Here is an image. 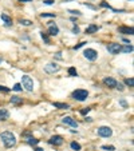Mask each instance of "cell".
I'll list each match as a JSON object with an SVG mask.
<instances>
[{
    "mask_svg": "<svg viewBox=\"0 0 134 151\" xmlns=\"http://www.w3.org/2000/svg\"><path fill=\"white\" fill-rule=\"evenodd\" d=\"M85 44H86L85 42H83V43H79V44H78V45H75V47H74V50H79L81 47H83V45H85Z\"/></svg>",
    "mask_w": 134,
    "mask_h": 151,
    "instance_id": "4dcf8cb0",
    "label": "cell"
},
{
    "mask_svg": "<svg viewBox=\"0 0 134 151\" xmlns=\"http://www.w3.org/2000/svg\"><path fill=\"white\" fill-rule=\"evenodd\" d=\"M52 106L57 107V108H60V110H67V108H70V106H69L67 103H58V102H55V103H52Z\"/></svg>",
    "mask_w": 134,
    "mask_h": 151,
    "instance_id": "4fadbf2b",
    "label": "cell"
},
{
    "mask_svg": "<svg viewBox=\"0 0 134 151\" xmlns=\"http://www.w3.org/2000/svg\"><path fill=\"white\" fill-rule=\"evenodd\" d=\"M69 12L71 14V15H76V16H81V12L78 9H69Z\"/></svg>",
    "mask_w": 134,
    "mask_h": 151,
    "instance_id": "cb8c5ba5",
    "label": "cell"
},
{
    "mask_svg": "<svg viewBox=\"0 0 134 151\" xmlns=\"http://www.w3.org/2000/svg\"><path fill=\"white\" fill-rule=\"evenodd\" d=\"M98 135L102 136V138H109V136L113 135V130H111L110 127H107V126H102V127L98 129Z\"/></svg>",
    "mask_w": 134,
    "mask_h": 151,
    "instance_id": "5b68a950",
    "label": "cell"
},
{
    "mask_svg": "<svg viewBox=\"0 0 134 151\" xmlns=\"http://www.w3.org/2000/svg\"><path fill=\"white\" fill-rule=\"evenodd\" d=\"M43 3H44V4H47V5H51V4H54L55 2H54V0H44Z\"/></svg>",
    "mask_w": 134,
    "mask_h": 151,
    "instance_id": "1f68e13d",
    "label": "cell"
},
{
    "mask_svg": "<svg viewBox=\"0 0 134 151\" xmlns=\"http://www.w3.org/2000/svg\"><path fill=\"white\" fill-rule=\"evenodd\" d=\"M97 31H98V27H97L95 24H91V26H88V27H87L86 33H94V32H97Z\"/></svg>",
    "mask_w": 134,
    "mask_h": 151,
    "instance_id": "2e32d148",
    "label": "cell"
},
{
    "mask_svg": "<svg viewBox=\"0 0 134 151\" xmlns=\"http://www.w3.org/2000/svg\"><path fill=\"white\" fill-rule=\"evenodd\" d=\"M71 148L75 150V151H79V150H81V144L76 143V142H72V143H71Z\"/></svg>",
    "mask_w": 134,
    "mask_h": 151,
    "instance_id": "7402d4cb",
    "label": "cell"
},
{
    "mask_svg": "<svg viewBox=\"0 0 134 151\" xmlns=\"http://www.w3.org/2000/svg\"><path fill=\"white\" fill-rule=\"evenodd\" d=\"M42 18H55V14H42Z\"/></svg>",
    "mask_w": 134,
    "mask_h": 151,
    "instance_id": "83f0119b",
    "label": "cell"
},
{
    "mask_svg": "<svg viewBox=\"0 0 134 151\" xmlns=\"http://www.w3.org/2000/svg\"><path fill=\"white\" fill-rule=\"evenodd\" d=\"M48 33L51 35V36H57V35L59 33V28H58V26L55 24V23H52V21H50L48 23Z\"/></svg>",
    "mask_w": 134,
    "mask_h": 151,
    "instance_id": "9c48e42d",
    "label": "cell"
},
{
    "mask_svg": "<svg viewBox=\"0 0 134 151\" xmlns=\"http://www.w3.org/2000/svg\"><path fill=\"white\" fill-rule=\"evenodd\" d=\"M12 90H14V91H21V84H20V83H16Z\"/></svg>",
    "mask_w": 134,
    "mask_h": 151,
    "instance_id": "4316f807",
    "label": "cell"
},
{
    "mask_svg": "<svg viewBox=\"0 0 134 151\" xmlns=\"http://www.w3.org/2000/svg\"><path fill=\"white\" fill-rule=\"evenodd\" d=\"M2 19H3V21L5 23V26H12V19H11L8 15L2 14Z\"/></svg>",
    "mask_w": 134,
    "mask_h": 151,
    "instance_id": "5bb4252c",
    "label": "cell"
},
{
    "mask_svg": "<svg viewBox=\"0 0 134 151\" xmlns=\"http://www.w3.org/2000/svg\"><path fill=\"white\" fill-rule=\"evenodd\" d=\"M0 138H2V141H3V143H4V146H5L7 148L14 147L15 143H16V138H15V135L11 132V131H4V132H2Z\"/></svg>",
    "mask_w": 134,
    "mask_h": 151,
    "instance_id": "6da1fadb",
    "label": "cell"
},
{
    "mask_svg": "<svg viewBox=\"0 0 134 151\" xmlns=\"http://www.w3.org/2000/svg\"><path fill=\"white\" fill-rule=\"evenodd\" d=\"M21 102V98H19V96H11V103L12 104H20Z\"/></svg>",
    "mask_w": 134,
    "mask_h": 151,
    "instance_id": "ac0fdd59",
    "label": "cell"
},
{
    "mask_svg": "<svg viewBox=\"0 0 134 151\" xmlns=\"http://www.w3.org/2000/svg\"><path fill=\"white\" fill-rule=\"evenodd\" d=\"M115 87H117V88H118L119 91H124V90H125L124 84H121V83H117V86H115Z\"/></svg>",
    "mask_w": 134,
    "mask_h": 151,
    "instance_id": "f546056e",
    "label": "cell"
},
{
    "mask_svg": "<svg viewBox=\"0 0 134 151\" xmlns=\"http://www.w3.org/2000/svg\"><path fill=\"white\" fill-rule=\"evenodd\" d=\"M88 111H90V108H85V110H82V111H81V114H82V115H86Z\"/></svg>",
    "mask_w": 134,
    "mask_h": 151,
    "instance_id": "e575fe53",
    "label": "cell"
},
{
    "mask_svg": "<svg viewBox=\"0 0 134 151\" xmlns=\"http://www.w3.org/2000/svg\"><path fill=\"white\" fill-rule=\"evenodd\" d=\"M19 2H21V3H28V2H32V0H19Z\"/></svg>",
    "mask_w": 134,
    "mask_h": 151,
    "instance_id": "74e56055",
    "label": "cell"
},
{
    "mask_svg": "<svg viewBox=\"0 0 134 151\" xmlns=\"http://www.w3.org/2000/svg\"><path fill=\"white\" fill-rule=\"evenodd\" d=\"M62 122H63L64 124H69V126L74 127V129H76V127H78V122H76V120H74V119H72V118H70V117H64V118L62 119Z\"/></svg>",
    "mask_w": 134,
    "mask_h": 151,
    "instance_id": "30bf717a",
    "label": "cell"
},
{
    "mask_svg": "<svg viewBox=\"0 0 134 151\" xmlns=\"http://www.w3.org/2000/svg\"><path fill=\"white\" fill-rule=\"evenodd\" d=\"M19 23L21 26H32V21L31 20H27V19H20Z\"/></svg>",
    "mask_w": 134,
    "mask_h": 151,
    "instance_id": "d6986e66",
    "label": "cell"
},
{
    "mask_svg": "<svg viewBox=\"0 0 134 151\" xmlns=\"http://www.w3.org/2000/svg\"><path fill=\"white\" fill-rule=\"evenodd\" d=\"M35 151H43V148H39V147H38V148H36Z\"/></svg>",
    "mask_w": 134,
    "mask_h": 151,
    "instance_id": "f35d334b",
    "label": "cell"
},
{
    "mask_svg": "<svg viewBox=\"0 0 134 151\" xmlns=\"http://www.w3.org/2000/svg\"><path fill=\"white\" fill-rule=\"evenodd\" d=\"M119 103H121V104H122V106H124V107H127V103H126V100L121 99V100H119Z\"/></svg>",
    "mask_w": 134,
    "mask_h": 151,
    "instance_id": "836d02e7",
    "label": "cell"
},
{
    "mask_svg": "<svg viewBox=\"0 0 134 151\" xmlns=\"http://www.w3.org/2000/svg\"><path fill=\"white\" fill-rule=\"evenodd\" d=\"M72 32H74V33H79V27H78V26H74Z\"/></svg>",
    "mask_w": 134,
    "mask_h": 151,
    "instance_id": "d6a6232c",
    "label": "cell"
},
{
    "mask_svg": "<svg viewBox=\"0 0 134 151\" xmlns=\"http://www.w3.org/2000/svg\"><path fill=\"white\" fill-rule=\"evenodd\" d=\"M8 118H9V112H8V110H5V108H0V120L4 122V120H7Z\"/></svg>",
    "mask_w": 134,
    "mask_h": 151,
    "instance_id": "7c38bea8",
    "label": "cell"
},
{
    "mask_svg": "<svg viewBox=\"0 0 134 151\" xmlns=\"http://www.w3.org/2000/svg\"><path fill=\"white\" fill-rule=\"evenodd\" d=\"M83 55H85L86 59H87V60H90V62L97 60V57H98V52H97L95 50H93V48H87V50H85Z\"/></svg>",
    "mask_w": 134,
    "mask_h": 151,
    "instance_id": "277c9868",
    "label": "cell"
},
{
    "mask_svg": "<svg viewBox=\"0 0 134 151\" xmlns=\"http://www.w3.org/2000/svg\"><path fill=\"white\" fill-rule=\"evenodd\" d=\"M0 63H2V59H0Z\"/></svg>",
    "mask_w": 134,
    "mask_h": 151,
    "instance_id": "ab89813d",
    "label": "cell"
},
{
    "mask_svg": "<svg viewBox=\"0 0 134 151\" xmlns=\"http://www.w3.org/2000/svg\"><path fill=\"white\" fill-rule=\"evenodd\" d=\"M102 150H109V151H114L115 147L114 146H102Z\"/></svg>",
    "mask_w": 134,
    "mask_h": 151,
    "instance_id": "484cf974",
    "label": "cell"
},
{
    "mask_svg": "<svg viewBox=\"0 0 134 151\" xmlns=\"http://www.w3.org/2000/svg\"><path fill=\"white\" fill-rule=\"evenodd\" d=\"M103 83H105L107 87L114 88V87L117 86V83H118V82H117V80H115L114 78H105V79H103Z\"/></svg>",
    "mask_w": 134,
    "mask_h": 151,
    "instance_id": "8fae6325",
    "label": "cell"
},
{
    "mask_svg": "<svg viewBox=\"0 0 134 151\" xmlns=\"http://www.w3.org/2000/svg\"><path fill=\"white\" fill-rule=\"evenodd\" d=\"M0 91H2V92H9V88L4 87V86H0Z\"/></svg>",
    "mask_w": 134,
    "mask_h": 151,
    "instance_id": "f1b7e54d",
    "label": "cell"
},
{
    "mask_svg": "<svg viewBox=\"0 0 134 151\" xmlns=\"http://www.w3.org/2000/svg\"><path fill=\"white\" fill-rule=\"evenodd\" d=\"M121 44H118V43H110V44H107V51L110 52V54H113V55H117L118 52H121Z\"/></svg>",
    "mask_w": 134,
    "mask_h": 151,
    "instance_id": "52a82bcc",
    "label": "cell"
},
{
    "mask_svg": "<svg viewBox=\"0 0 134 151\" xmlns=\"http://www.w3.org/2000/svg\"><path fill=\"white\" fill-rule=\"evenodd\" d=\"M40 36H42V39H43L44 42H46L47 44H50V39H48V36H47L46 33H44V32H40Z\"/></svg>",
    "mask_w": 134,
    "mask_h": 151,
    "instance_id": "603a6c76",
    "label": "cell"
},
{
    "mask_svg": "<svg viewBox=\"0 0 134 151\" xmlns=\"http://www.w3.org/2000/svg\"><path fill=\"white\" fill-rule=\"evenodd\" d=\"M60 69V67L57 64V63H48L44 66V71H46L47 74H54V72H58Z\"/></svg>",
    "mask_w": 134,
    "mask_h": 151,
    "instance_id": "8992f818",
    "label": "cell"
},
{
    "mask_svg": "<svg viewBox=\"0 0 134 151\" xmlns=\"http://www.w3.org/2000/svg\"><path fill=\"white\" fill-rule=\"evenodd\" d=\"M21 86H23L27 91H32L34 90V80L32 78H30L28 75H24L23 78H21Z\"/></svg>",
    "mask_w": 134,
    "mask_h": 151,
    "instance_id": "3957f363",
    "label": "cell"
},
{
    "mask_svg": "<svg viewBox=\"0 0 134 151\" xmlns=\"http://www.w3.org/2000/svg\"><path fill=\"white\" fill-rule=\"evenodd\" d=\"M100 7H105V8H110V5H109V4H106V3H100Z\"/></svg>",
    "mask_w": 134,
    "mask_h": 151,
    "instance_id": "8d00e7d4",
    "label": "cell"
},
{
    "mask_svg": "<svg viewBox=\"0 0 134 151\" xmlns=\"http://www.w3.org/2000/svg\"><path fill=\"white\" fill-rule=\"evenodd\" d=\"M125 84L129 86V87H133V86H134V79H133V78H127V79H125Z\"/></svg>",
    "mask_w": 134,
    "mask_h": 151,
    "instance_id": "44dd1931",
    "label": "cell"
},
{
    "mask_svg": "<svg viewBox=\"0 0 134 151\" xmlns=\"http://www.w3.org/2000/svg\"><path fill=\"white\" fill-rule=\"evenodd\" d=\"M121 51H122V52H125V54H129V52L133 51V45H131V44H127V45H125V47H122Z\"/></svg>",
    "mask_w": 134,
    "mask_h": 151,
    "instance_id": "e0dca14e",
    "label": "cell"
},
{
    "mask_svg": "<svg viewBox=\"0 0 134 151\" xmlns=\"http://www.w3.org/2000/svg\"><path fill=\"white\" fill-rule=\"evenodd\" d=\"M69 74H70L71 76H76V69H75L74 67H71V68H69Z\"/></svg>",
    "mask_w": 134,
    "mask_h": 151,
    "instance_id": "d4e9b609",
    "label": "cell"
},
{
    "mask_svg": "<svg viewBox=\"0 0 134 151\" xmlns=\"http://www.w3.org/2000/svg\"><path fill=\"white\" fill-rule=\"evenodd\" d=\"M38 139H35V138H28L27 139V143L28 144H31V146H35V144H38Z\"/></svg>",
    "mask_w": 134,
    "mask_h": 151,
    "instance_id": "ffe728a7",
    "label": "cell"
},
{
    "mask_svg": "<svg viewBox=\"0 0 134 151\" xmlns=\"http://www.w3.org/2000/svg\"><path fill=\"white\" fill-rule=\"evenodd\" d=\"M118 31H119V32H122V33H129V35H133V28H131V27H119V28H118Z\"/></svg>",
    "mask_w": 134,
    "mask_h": 151,
    "instance_id": "9a60e30c",
    "label": "cell"
},
{
    "mask_svg": "<svg viewBox=\"0 0 134 151\" xmlns=\"http://www.w3.org/2000/svg\"><path fill=\"white\" fill-rule=\"evenodd\" d=\"M87 96H88L87 90H75V91L72 92V98H74L75 100H78V102H83V100H86Z\"/></svg>",
    "mask_w": 134,
    "mask_h": 151,
    "instance_id": "7a4b0ae2",
    "label": "cell"
},
{
    "mask_svg": "<svg viewBox=\"0 0 134 151\" xmlns=\"http://www.w3.org/2000/svg\"><path fill=\"white\" fill-rule=\"evenodd\" d=\"M48 142H50L51 144H54V146H62V144H63V138H62L60 135H54V136L50 138Z\"/></svg>",
    "mask_w": 134,
    "mask_h": 151,
    "instance_id": "ba28073f",
    "label": "cell"
},
{
    "mask_svg": "<svg viewBox=\"0 0 134 151\" xmlns=\"http://www.w3.org/2000/svg\"><path fill=\"white\" fill-rule=\"evenodd\" d=\"M55 57H57V59H62V54H60V52H57V54H55Z\"/></svg>",
    "mask_w": 134,
    "mask_h": 151,
    "instance_id": "d590c367",
    "label": "cell"
}]
</instances>
